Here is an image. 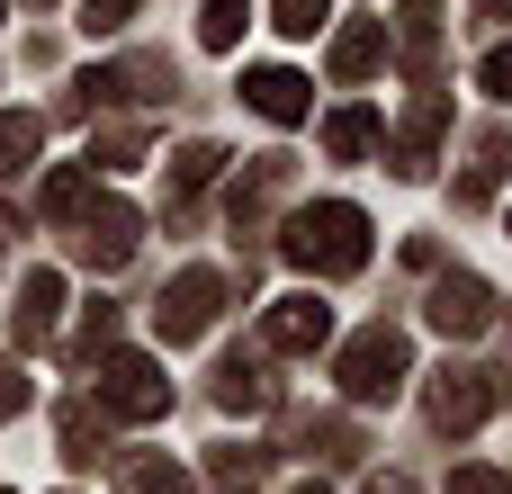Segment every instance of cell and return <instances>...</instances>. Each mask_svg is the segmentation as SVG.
<instances>
[{
    "label": "cell",
    "instance_id": "obj_12",
    "mask_svg": "<svg viewBox=\"0 0 512 494\" xmlns=\"http://www.w3.org/2000/svg\"><path fill=\"white\" fill-rule=\"evenodd\" d=\"M378 63H387V18H351L333 36V81H369Z\"/></svg>",
    "mask_w": 512,
    "mask_h": 494
},
{
    "label": "cell",
    "instance_id": "obj_11",
    "mask_svg": "<svg viewBox=\"0 0 512 494\" xmlns=\"http://www.w3.org/2000/svg\"><path fill=\"white\" fill-rule=\"evenodd\" d=\"M54 315H63V279H54V270H27V288H18V306H9V333H18V351L54 342Z\"/></svg>",
    "mask_w": 512,
    "mask_h": 494
},
{
    "label": "cell",
    "instance_id": "obj_4",
    "mask_svg": "<svg viewBox=\"0 0 512 494\" xmlns=\"http://www.w3.org/2000/svg\"><path fill=\"white\" fill-rule=\"evenodd\" d=\"M495 369H477V360H450V369H432V387H423V414H432V432H477L486 414H495Z\"/></svg>",
    "mask_w": 512,
    "mask_h": 494
},
{
    "label": "cell",
    "instance_id": "obj_32",
    "mask_svg": "<svg viewBox=\"0 0 512 494\" xmlns=\"http://www.w3.org/2000/svg\"><path fill=\"white\" fill-rule=\"evenodd\" d=\"M297 494H324V486H297Z\"/></svg>",
    "mask_w": 512,
    "mask_h": 494
},
{
    "label": "cell",
    "instance_id": "obj_25",
    "mask_svg": "<svg viewBox=\"0 0 512 494\" xmlns=\"http://www.w3.org/2000/svg\"><path fill=\"white\" fill-rule=\"evenodd\" d=\"M270 9H279V18H270V27H279V36H315V27H324V9H333V0H270Z\"/></svg>",
    "mask_w": 512,
    "mask_h": 494
},
{
    "label": "cell",
    "instance_id": "obj_6",
    "mask_svg": "<svg viewBox=\"0 0 512 494\" xmlns=\"http://www.w3.org/2000/svg\"><path fill=\"white\" fill-rule=\"evenodd\" d=\"M135 234H144V216H135L126 198H90V216L72 225V252H81L90 270H117V261L135 252Z\"/></svg>",
    "mask_w": 512,
    "mask_h": 494
},
{
    "label": "cell",
    "instance_id": "obj_29",
    "mask_svg": "<svg viewBox=\"0 0 512 494\" xmlns=\"http://www.w3.org/2000/svg\"><path fill=\"white\" fill-rule=\"evenodd\" d=\"M18 405H27V378H18V369H0V423H9Z\"/></svg>",
    "mask_w": 512,
    "mask_h": 494
},
{
    "label": "cell",
    "instance_id": "obj_16",
    "mask_svg": "<svg viewBox=\"0 0 512 494\" xmlns=\"http://www.w3.org/2000/svg\"><path fill=\"white\" fill-rule=\"evenodd\" d=\"M369 144H378V108H333L324 117V153L333 162H360Z\"/></svg>",
    "mask_w": 512,
    "mask_h": 494
},
{
    "label": "cell",
    "instance_id": "obj_30",
    "mask_svg": "<svg viewBox=\"0 0 512 494\" xmlns=\"http://www.w3.org/2000/svg\"><path fill=\"white\" fill-rule=\"evenodd\" d=\"M369 494H414V477H378V486H369Z\"/></svg>",
    "mask_w": 512,
    "mask_h": 494
},
{
    "label": "cell",
    "instance_id": "obj_14",
    "mask_svg": "<svg viewBox=\"0 0 512 494\" xmlns=\"http://www.w3.org/2000/svg\"><path fill=\"white\" fill-rule=\"evenodd\" d=\"M279 189H288V153H261V162L234 180V198H225V207H234V225H252V216H261Z\"/></svg>",
    "mask_w": 512,
    "mask_h": 494
},
{
    "label": "cell",
    "instance_id": "obj_3",
    "mask_svg": "<svg viewBox=\"0 0 512 494\" xmlns=\"http://www.w3.org/2000/svg\"><path fill=\"white\" fill-rule=\"evenodd\" d=\"M99 414H117V423H162V414H171V378H162L144 351H108V360H99Z\"/></svg>",
    "mask_w": 512,
    "mask_h": 494
},
{
    "label": "cell",
    "instance_id": "obj_21",
    "mask_svg": "<svg viewBox=\"0 0 512 494\" xmlns=\"http://www.w3.org/2000/svg\"><path fill=\"white\" fill-rule=\"evenodd\" d=\"M216 494H261V450H216Z\"/></svg>",
    "mask_w": 512,
    "mask_h": 494
},
{
    "label": "cell",
    "instance_id": "obj_24",
    "mask_svg": "<svg viewBox=\"0 0 512 494\" xmlns=\"http://www.w3.org/2000/svg\"><path fill=\"white\" fill-rule=\"evenodd\" d=\"M63 459H72V468H90V459H99V432H90V405H72V414H63Z\"/></svg>",
    "mask_w": 512,
    "mask_h": 494
},
{
    "label": "cell",
    "instance_id": "obj_28",
    "mask_svg": "<svg viewBox=\"0 0 512 494\" xmlns=\"http://www.w3.org/2000/svg\"><path fill=\"white\" fill-rule=\"evenodd\" d=\"M450 494H512V486L495 477V468H459V477H450Z\"/></svg>",
    "mask_w": 512,
    "mask_h": 494
},
{
    "label": "cell",
    "instance_id": "obj_18",
    "mask_svg": "<svg viewBox=\"0 0 512 494\" xmlns=\"http://www.w3.org/2000/svg\"><path fill=\"white\" fill-rule=\"evenodd\" d=\"M216 162H225L216 144H180V153H171V198H198V189L216 180Z\"/></svg>",
    "mask_w": 512,
    "mask_h": 494
},
{
    "label": "cell",
    "instance_id": "obj_19",
    "mask_svg": "<svg viewBox=\"0 0 512 494\" xmlns=\"http://www.w3.org/2000/svg\"><path fill=\"white\" fill-rule=\"evenodd\" d=\"M261 396H270V387H261V369H252V360H243V351H234V360H225V369H216V405H234V414H252V405H261Z\"/></svg>",
    "mask_w": 512,
    "mask_h": 494
},
{
    "label": "cell",
    "instance_id": "obj_17",
    "mask_svg": "<svg viewBox=\"0 0 512 494\" xmlns=\"http://www.w3.org/2000/svg\"><path fill=\"white\" fill-rule=\"evenodd\" d=\"M117 494H198V486L171 459H117Z\"/></svg>",
    "mask_w": 512,
    "mask_h": 494
},
{
    "label": "cell",
    "instance_id": "obj_20",
    "mask_svg": "<svg viewBox=\"0 0 512 494\" xmlns=\"http://www.w3.org/2000/svg\"><path fill=\"white\" fill-rule=\"evenodd\" d=\"M36 135H45V126H36L27 108H9V117H0V180H9L18 162H36Z\"/></svg>",
    "mask_w": 512,
    "mask_h": 494
},
{
    "label": "cell",
    "instance_id": "obj_7",
    "mask_svg": "<svg viewBox=\"0 0 512 494\" xmlns=\"http://www.w3.org/2000/svg\"><path fill=\"white\" fill-rule=\"evenodd\" d=\"M450 342H477L486 324H495V288L477 279V270H450V279H432V306H423Z\"/></svg>",
    "mask_w": 512,
    "mask_h": 494
},
{
    "label": "cell",
    "instance_id": "obj_8",
    "mask_svg": "<svg viewBox=\"0 0 512 494\" xmlns=\"http://www.w3.org/2000/svg\"><path fill=\"white\" fill-rule=\"evenodd\" d=\"M261 342H270V351H324V342H333V306H324V297H279V306L261 315Z\"/></svg>",
    "mask_w": 512,
    "mask_h": 494
},
{
    "label": "cell",
    "instance_id": "obj_15",
    "mask_svg": "<svg viewBox=\"0 0 512 494\" xmlns=\"http://www.w3.org/2000/svg\"><path fill=\"white\" fill-rule=\"evenodd\" d=\"M90 198H99V171H90V162H63V171L45 180V216H54V225H81Z\"/></svg>",
    "mask_w": 512,
    "mask_h": 494
},
{
    "label": "cell",
    "instance_id": "obj_31",
    "mask_svg": "<svg viewBox=\"0 0 512 494\" xmlns=\"http://www.w3.org/2000/svg\"><path fill=\"white\" fill-rule=\"evenodd\" d=\"M477 18H512V0H477Z\"/></svg>",
    "mask_w": 512,
    "mask_h": 494
},
{
    "label": "cell",
    "instance_id": "obj_22",
    "mask_svg": "<svg viewBox=\"0 0 512 494\" xmlns=\"http://www.w3.org/2000/svg\"><path fill=\"white\" fill-rule=\"evenodd\" d=\"M135 153H144V126H108V135H90V171H99V162H108V171H126Z\"/></svg>",
    "mask_w": 512,
    "mask_h": 494
},
{
    "label": "cell",
    "instance_id": "obj_5",
    "mask_svg": "<svg viewBox=\"0 0 512 494\" xmlns=\"http://www.w3.org/2000/svg\"><path fill=\"white\" fill-rule=\"evenodd\" d=\"M216 315H225V270H180V279L153 297V333H162V342H198Z\"/></svg>",
    "mask_w": 512,
    "mask_h": 494
},
{
    "label": "cell",
    "instance_id": "obj_23",
    "mask_svg": "<svg viewBox=\"0 0 512 494\" xmlns=\"http://www.w3.org/2000/svg\"><path fill=\"white\" fill-rule=\"evenodd\" d=\"M243 18H252V0H207V18H198V36H207V45L225 54V45L243 36Z\"/></svg>",
    "mask_w": 512,
    "mask_h": 494
},
{
    "label": "cell",
    "instance_id": "obj_27",
    "mask_svg": "<svg viewBox=\"0 0 512 494\" xmlns=\"http://www.w3.org/2000/svg\"><path fill=\"white\" fill-rule=\"evenodd\" d=\"M477 81H486V99H504V108H512V45H495V54L477 63Z\"/></svg>",
    "mask_w": 512,
    "mask_h": 494
},
{
    "label": "cell",
    "instance_id": "obj_9",
    "mask_svg": "<svg viewBox=\"0 0 512 494\" xmlns=\"http://www.w3.org/2000/svg\"><path fill=\"white\" fill-rule=\"evenodd\" d=\"M243 99H252L270 126H297V117L315 108V81H297L288 63H252V72H243Z\"/></svg>",
    "mask_w": 512,
    "mask_h": 494
},
{
    "label": "cell",
    "instance_id": "obj_10",
    "mask_svg": "<svg viewBox=\"0 0 512 494\" xmlns=\"http://www.w3.org/2000/svg\"><path fill=\"white\" fill-rule=\"evenodd\" d=\"M441 126H450V99H441V90H423V99L405 108V126H396V171H405V180H423V171H432Z\"/></svg>",
    "mask_w": 512,
    "mask_h": 494
},
{
    "label": "cell",
    "instance_id": "obj_1",
    "mask_svg": "<svg viewBox=\"0 0 512 494\" xmlns=\"http://www.w3.org/2000/svg\"><path fill=\"white\" fill-rule=\"evenodd\" d=\"M279 252H288L297 270H315V279H351V270H369V216H360L351 198L297 207L288 234H279Z\"/></svg>",
    "mask_w": 512,
    "mask_h": 494
},
{
    "label": "cell",
    "instance_id": "obj_33",
    "mask_svg": "<svg viewBox=\"0 0 512 494\" xmlns=\"http://www.w3.org/2000/svg\"><path fill=\"white\" fill-rule=\"evenodd\" d=\"M36 9H45V0H36Z\"/></svg>",
    "mask_w": 512,
    "mask_h": 494
},
{
    "label": "cell",
    "instance_id": "obj_26",
    "mask_svg": "<svg viewBox=\"0 0 512 494\" xmlns=\"http://www.w3.org/2000/svg\"><path fill=\"white\" fill-rule=\"evenodd\" d=\"M135 9H144V0H81V27H90V36H117Z\"/></svg>",
    "mask_w": 512,
    "mask_h": 494
},
{
    "label": "cell",
    "instance_id": "obj_13",
    "mask_svg": "<svg viewBox=\"0 0 512 494\" xmlns=\"http://www.w3.org/2000/svg\"><path fill=\"white\" fill-rule=\"evenodd\" d=\"M396 54H405L414 72L441 63V9H432V0H405V18H396Z\"/></svg>",
    "mask_w": 512,
    "mask_h": 494
},
{
    "label": "cell",
    "instance_id": "obj_2",
    "mask_svg": "<svg viewBox=\"0 0 512 494\" xmlns=\"http://www.w3.org/2000/svg\"><path fill=\"white\" fill-rule=\"evenodd\" d=\"M333 378H342V396H351V405H387V396L414 378V342H405L396 324H369V333H351V342H342Z\"/></svg>",
    "mask_w": 512,
    "mask_h": 494
}]
</instances>
